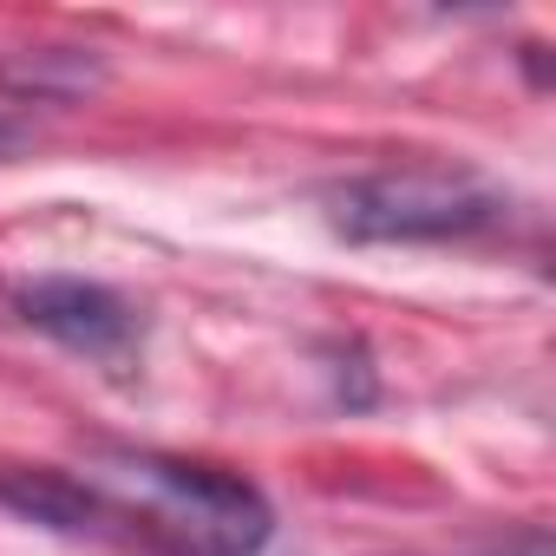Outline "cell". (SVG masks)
I'll list each match as a JSON object with an SVG mask.
<instances>
[{
    "instance_id": "6da1fadb",
    "label": "cell",
    "mask_w": 556,
    "mask_h": 556,
    "mask_svg": "<svg viewBox=\"0 0 556 556\" xmlns=\"http://www.w3.org/2000/svg\"><path fill=\"white\" fill-rule=\"evenodd\" d=\"M92 491L118 517L151 523L177 556H255L275 530V510L249 478L164 452H105Z\"/></svg>"
},
{
    "instance_id": "7a4b0ae2",
    "label": "cell",
    "mask_w": 556,
    "mask_h": 556,
    "mask_svg": "<svg viewBox=\"0 0 556 556\" xmlns=\"http://www.w3.org/2000/svg\"><path fill=\"white\" fill-rule=\"evenodd\" d=\"M328 229L348 242H465L504 216V190H491L465 164H387L341 177L328 197Z\"/></svg>"
},
{
    "instance_id": "3957f363",
    "label": "cell",
    "mask_w": 556,
    "mask_h": 556,
    "mask_svg": "<svg viewBox=\"0 0 556 556\" xmlns=\"http://www.w3.org/2000/svg\"><path fill=\"white\" fill-rule=\"evenodd\" d=\"M21 321L40 328L47 341H60L66 354H86L99 367H131L138 348H144V315L105 289V282H86V275H40L14 295Z\"/></svg>"
},
{
    "instance_id": "277c9868",
    "label": "cell",
    "mask_w": 556,
    "mask_h": 556,
    "mask_svg": "<svg viewBox=\"0 0 556 556\" xmlns=\"http://www.w3.org/2000/svg\"><path fill=\"white\" fill-rule=\"evenodd\" d=\"M0 504H8L14 517H27V523L66 530V536H99L118 517L92 484H79L66 471H8L0 478Z\"/></svg>"
},
{
    "instance_id": "5b68a950",
    "label": "cell",
    "mask_w": 556,
    "mask_h": 556,
    "mask_svg": "<svg viewBox=\"0 0 556 556\" xmlns=\"http://www.w3.org/2000/svg\"><path fill=\"white\" fill-rule=\"evenodd\" d=\"M105 79L99 53L86 47H40V53H14L0 60V92L21 99V105H66V99H86L92 86Z\"/></svg>"
}]
</instances>
